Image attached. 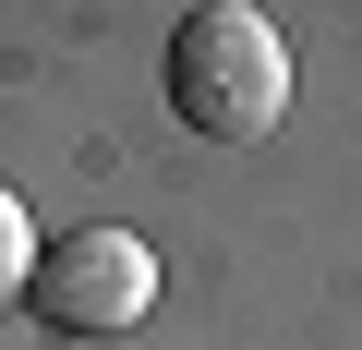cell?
<instances>
[{
	"label": "cell",
	"mask_w": 362,
	"mask_h": 350,
	"mask_svg": "<svg viewBox=\"0 0 362 350\" xmlns=\"http://www.w3.org/2000/svg\"><path fill=\"white\" fill-rule=\"evenodd\" d=\"M25 278H37V218H25L13 182H0V314H25Z\"/></svg>",
	"instance_id": "3"
},
{
	"label": "cell",
	"mask_w": 362,
	"mask_h": 350,
	"mask_svg": "<svg viewBox=\"0 0 362 350\" xmlns=\"http://www.w3.org/2000/svg\"><path fill=\"white\" fill-rule=\"evenodd\" d=\"M25 314L49 326V338H133L145 314H157V254H145V230H109V218H85V230H61V242H37V278H25Z\"/></svg>",
	"instance_id": "2"
},
{
	"label": "cell",
	"mask_w": 362,
	"mask_h": 350,
	"mask_svg": "<svg viewBox=\"0 0 362 350\" xmlns=\"http://www.w3.org/2000/svg\"><path fill=\"white\" fill-rule=\"evenodd\" d=\"M169 109L206 145H266L290 121V37L242 0H206V13L169 25Z\"/></svg>",
	"instance_id": "1"
}]
</instances>
